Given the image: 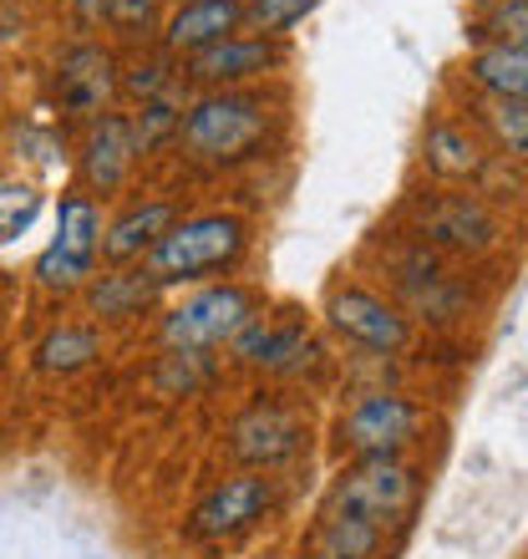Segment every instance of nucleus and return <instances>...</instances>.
<instances>
[{"instance_id":"obj_1","label":"nucleus","mask_w":528,"mask_h":559,"mask_svg":"<svg viewBox=\"0 0 528 559\" xmlns=\"http://www.w3.org/2000/svg\"><path fill=\"white\" fill-rule=\"evenodd\" d=\"M244 219L239 214H193L178 219L168 235L143 254V275L153 285H178V280H204L214 270L235 265L244 254Z\"/></svg>"},{"instance_id":"obj_2","label":"nucleus","mask_w":528,"mask_h":559,"mask_svg":"<svg viewBox=\"0 0 528 559\" xmlns=\"http://www.w3.org/2000/svg\"><path fill=\"white\" fill-rule=\"evenodd\" d=\"M411 503H417V473L401 457H356L331 484L321 519H351V524L386 534L411 514Z\"/></svg>"},{"instance_id":"obj_3","label":"nucleus","mask_w":528,"mask_h":559,"mask_svg":"<svg viewBox=\"0 0 528 559\" xmlns=\"http://www.w3.org/2000/svg\"><path fill=\"white\" fill-rule=\"evenodd\" d=\"M269 107L250 92H208L189 107V118H178V143L199 163H239L264 143Z\"/></svg>"},{"instance_id":"obj_4","label":"nucleus","mask_w":528,"mask_h":559,"mask_svg":"<svg viewBox=\"0 0 528 559\" xmlns=\"http://www.w3.org/2000/svg\"><path fill=\"white\" fill-rule=\"evenodd\" d=\"M254 321V295L244 285H208L193 290L189 300H178L163 321V341L183 356H204L229 341Z\"/></svg>"},{"instance_id":"obj_5","label":"nucleus","mask_w":528,"mask_h":559,"mask_svg":"<svg viewBox=\"0 0 528 559\" xmlns=\"http://www.w3.org/2000/svg\"><path fill=\"white\" fill-rule=\"evenodd\" d=\"M427 413L411 397L396 392H371L340 417V448L351 457H396L401 448L417 442Z\"/></svg>"},{"instance_id":"obj_6","label":"nucleus","mask_w":528,"mask_h":559,"mask_svg":"<svg viewBox=\"0 0 528 559\" xmlns=\"http://www.w3.org/2000/svg\"><path fill=\"white\" fill-rule=\"evenodd\" d=\"M269 509H275V478L269 473H235L193 509L189 534L193 539H235V534L254 530Z\"/></svg>"},{"instance_id":"obj_7","label":"nucleus","mask_w":528,"mask_h":559,"mask_svg":"<svg viewBox=\"0 0 528 559\" xmlns=\"http://www.w3.org/2000/svg\"><path fill=\"white\" fill-rule=\"evenodd\" d=\"M325 321L336 325L346 341H356V346H367V352H407L411 341V325L407 316L396 306H386L382 295L371 290H356V285H346V290H336L331 300H325Z\"/></svg>"},{"instance_id":"obj_8","label":"nucleus","mask_w":528,"mask_h":559,"mask_svg":"<svg viewBox=\"0 0 528 559\" xmlns=\"http://www.w3.org/2000/svg\"><path fill=\"white\" fill-rule=\"evenodd\" d=\"M300 442H305V417L285 402H254L229 427V453L239 463H254V468H275V463L295 457Z\"/></svg>"},{"instance_id":"obj_9","label":"nucleus","mask_w":528,"mask_h":559,"mask_svg":"<svg viewBox=\"0 0 528 559\" xmlns=\"http://www.w3.org/2000/svg\"><path fill=\"white\" fill-rule=\"evenodd\" d=\"M417 229H422V239H432L442 250H457V254H488L503 239L499 214L483 199H472V193H442V199H432L422 209Z\"/></svg>"},{"instance_id":"obj_10","label":"nucleus","mask_w":528,"mask_h":559,"mask_svg":"<svg viewBox=\"0 0 528 559\" xmlns=\"http://www.w3.org/2000/svg\"><path fill=\"white\" fill-rule=\"evenodd\" d=\"M279 67V46L269 36H224L219 46H208L199 57H189V76L204 82V87L229 92L235 82H250L260 72H275Z\"/></svg>"},{"instance_id":"obj_11","label":"nucleus","mask_w":528,"mask_h":559,"mask_svg":"<svg viewBox=\"0 0 528 559\" xmlns=\"http://www.w3.org/2000/svg\"><path fill=\"white\" fill-rule=\"evenodd\" d=\"M244 26V0H183L173 15H168V31H163V46L168 51H183V57H199L208 46H219L224 36H235Z\"/></svg>"},{"instance_id":"obj_12","label":"nucleus","mask_w":528,"mask_h":559,"mask_svg":"<svg viewBox=\"0 0 528 559\" xmlns=\"http://www.w3.org/2000/svg\"><path fill=\"white\" fill-rule=\"evenodd\" d=\"M137 147H132V122L122 112H97L87 143H82V178H87L97 193L122 189Z\"/></svg>"},{"instance_id":"obj_13","label":"nucleus","mask_w":528,"mask_h":559,"mask_svg":"<svg viewBox=\"0 0 528 559\" xmlns=\"http://www.w3.org/2000/svg\"><path fill=\"white\" fill-rule=\"evenodd\" d=\"M112 87H118V76H112V57L103 46H72L61 57L57 97L67 112H103L112 103Z\"/></svg>"},{"instance_id":"obj_14","label":"nucleus","mask_w":528,"mask_h":559,"mask_svg":"<svg viewBox=\"0 0 528 559\" xmlns=\"http://www.w3.org/2000/svg\"><path fill=\"white\" fill-rule=\"evenodd\" d=\"M178 224V209L168 204V199H153V204H137L128 209L112 229L103 235V245H97V254H103L107 265H128V260H143L153 245H158L168 229Z\"/></svg>"},{"instance_id":"obj_15","label":"nucleus","mask_w":528,"mask_h":559,"mask_svg":"<svg viewBox=\"0 0 528 559\" xmlns=\"http://www.w3.org/2000/svg\"><path fill=\"white\" fill-rule=\"evenodd\" d=\"M97 245H103V214L92 204V193L67 189L57 204V239H51V250H61L76 265L97 270Z\"/></svg>"},{"instance_id":"obj_16","label":"nucleus","mask_w":528,"mask_h":559,"mask_svg":"<svg viewBox=\"0 0 528 559\" xmlns=\"http://www.w3.org/2000/svg\"><path fill=\"white\" fill-rule=\"evenodd\" d=\"M422 158L437 178H478L488 168L483 143L463 128V122H432L422 143Z\"/></svg>"},{"instance_id":"obj_17","label":"nucleus","mask_w":528,"mask_h":559,"mask_svg":"<svg viewBox=\"0 0 528 559\" xmlns=\"http://www.w3.org/2000/svg\"><path fill=\"white\" fill-rule=\"evenodd\" d=\"M229 346H235V361H244V367L285 371V367H295V356H305L310 336H305V325H260V321H250Z\"/></svg>"},{"instance_id":"obj_18","label":"nucleus","mask_w":528,"mask_h":559,"mask_svg":"<svg viewBox=\"0 0 528 559\" xmlns=\"http://www.w3.org/2000/svg\"><path fill=\"white\" fill-rule=\"evenodd\" d=\"M468 82L483 97H524L528 92V46H483L468 61Z\"/></svg>"},{"instance_id":"obj_19","label":"nucleus","mask_w":528,"mask_h":559,"mask_svg":"<svg viewBox=\"0 0 528 559\" xmlns=\"http://www.w3.org/2000/svg\"><path fill=\"white\" fill-rule=\"evenodd\" d=\"M386 534L351 524V519H321L310 534V559H376Z\"/></svg>"},{"instance_id":"obj_20","label":"nucleus","mask_w":528,"mask_h":559,"mask_svg":"<svg viewBox=\"0 0 528 559\" xmlns=\"http://www.w3.org/2000/svg\"><path fill=\"white\" fill-rule=\"evenodd\" d=\"M103 352V336L92 331V325H57L51 336L36 346V367L41 371H82L92 356Z\"/></svg>"},{"instance_id":"obj_21","label":"nucleus","mask_w":528,"mask_h":559,"mask_svg":"<svg viewBox=\"0 0 528 559\" xmlns=\"http://www.w3.org/2000/svg\"><path fill=\"white\" fill-rule=\"evenodd\" d=\"M153 280L147 275H103L97 285H87V306L97 310V316H137V310L153 300Z\"/></svg>"},{"instance_id":"obj_22","label":"nucleus","mask_w":528,"mask_h":559,"mask_svg":"<svg viewBox=\"0 0 528 559\" xmlns=\"http://www.w3.org/2000/svg\"><path fill=\"white\" fill-rule=\"evenodd\" d=\"M178 118H183V112H178V92L168 87L163 97L143 103L137 118H128L132 122V147H137V153H153L158 143H168V138L178 133Z\"/></svg>"},{"instance_id":"obj_23","label":"nucleus","mask_w":528,"mask_h":559,"mask_svg":"<svg viewBox=\"0 0 528 559\" xmlns=\"http://www.w3.org/2000/svg\"><path fill=\"white\" fill-rule=\"evenodd\" d=\"M483 122L493 128L499 147H508L514 158H524V147H528V107H524V97H488Z\"/></svg>"},{"instance_id":"obj_24","label":"nucleus","mask_w":528,"mask_h":559,"mask_svg":"<svg viewBox=\"0 0 528 559\" xmlns=\"http://www.w3.org/2000/svg\"><path fill=\"white\" fill-rule=\"evenodd\" d=\"M36 214H41V193L31 189V183L5 178V183H0V245H11L15 235H26L31 224H36Z\"/></svg>"},{"instance_id":"obj_25","label":"nucleus","mask_w":528,"mask_h":559,"mask_svg":"<svg viewBox=\"0 0 528 559\" xmlns=\"http://www.w3.org/2000/svg\"><path fill=\"white\" fill-rule=\"evenodd\" d=\"M472 36L488 46H524L528 41V0H499L493 15H488Z\"/></svg>"},{"instance_id":"obj_26","label":"nucleus","mask_w":528,"mask_h":559,"mask_svg":"<svg viewBox=\"0 0 528 559\" xmlns=\"http://www.w3.org/2000/svg\"><path fill=\"white\" fill-rule=\"evenodd\" d=\"M315 5H321V0H250V5H244V21H254L264 36H285V31L300 26Z\"/></svg>"},{"instance_id":"obj_27","label":"nucleus","mask_w":528,"mask_h":559,"mask_svg":"<svg viewBox=\"0 0 528 559\" xmlns=\"http://www.w3.org/2000/svg\"><path fill=\"white\" fill-rule=\"evenodd\" d=\"M407 300L422 310L427 321H453L457 310H463V290H457L453 280H422V285H407Z\"/></svg>"},{"instance_id":"obj_28","label":"nucleus","mask_w":528,"mask_h":559,"mask_svg":"<svg viewBox=\"0 0 528 559\" xmlns=\"http://www.w3.org/2000/svg\"><path fill=\"white\" fill-rule=\"evenodd\" d=\"M122 87L137 103H153V97H163V92L173 87V67H168V57H137L128 67V76H122Z\"/></svg>"},{"instance_id":"obj_29","label":"nucleus","mask_w":528,"mask_h":559,"mask_svg":"<svg viewBox=\"0 0 528 559\" xmlns=\"http://www.w3.org/2000/svg\"><path fill=\"white\" fill-rule=\"evenodd\" d=\"M92 265H76V260H67L61 250H46L41 260H36V280L41 285H51V290H76V285H87Z\"/></svg>"},{"instance_id":"obj_30","label":"nucleus","mask_w":528,"mask_h":559,"mask_svg":"<svg viewBox=\"0 0 528 559\" xmlns=\"http://www.w3.org/2000/svg\"><path fill=\"white\" fill-rule=\"evenodd\" d=\"M107 21H112L118 31H128V36L153 31V21H158V0H112V5H107Z\"/></svg>"},{"instance_id":"obj_31","label":"nucleus","mask_w":528,"mask_h":559,"mask_svg":"<svg viewBox=\"0 0 528 559\" xmlns=\"http://www.w3.org/2000/svg\"><path fill=\"white\" fill-rule=\"evenodd\" d=\"M107 5H112V0H72V11L82 15V21H103Z\"/></svg>"},{"instance_id":"obj_32","label":"nucleus","mask_w":528,"mask_h":559,"mask_svg":"<svg viewBox=\"0 0 528 559\" xmlns=\"http://www.w3.org/2000/svg\"><path fill=\"white\" fill-rule=\"evenodd\" d=\"M260 559H275V555H260Z\"/></svg>"}]
</instances>
